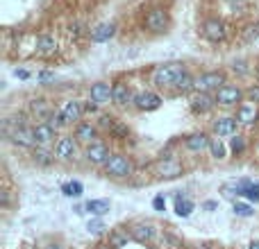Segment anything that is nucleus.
I'll list each match as a JSON object with an SVG mask.
<instances>
[{
  "label": "nucleus",
  "mask_w": 259,
  "mask_h": 249,
  "mask_svg": "<svg viewBox=\"0 0 259 249\" xmlns=\"http://www.w3.org/2000/svg\"><path fill=\"white\" fill-rule=\"evenodd\" d=\"M184 73H187L184 64H180V61H168V64L157 66V68L152 70V84L159 86V89H171V86H175V82H178Z\"/></svg>",
  "instance_id": "nucleus-1"
},
{
  "label": "nucleus",
  "mask_w": 259,
  "mask_h": 249,
  "mask_svg": "<svg viewBox=\"0 0 259 249\" xmlns=\"http://www.w3.org/2000/svg\"><path fill=\"white\" fill-rule=\"evenodd\" d=\"M227 84V77L223 70H207L195 77V91L198 93H216L221 86Z\"/></svg>",
  "instance_id": "nucleus-2"
},
{
  "label": "nucleus",
  "mask_w": 259,
  "mask_h": 249,
  "mask_svg": "<svg viewBox=\"0 0 259 249\" xmlns=\"http://www.w3.org/2000/svg\"><path fill=\"white\" fill-rule=\"evenodd\" d=\"M216 104L221 106H241L246 102V91L237 84H225L214 93Z\"/></svg>",
  "instance_id": "nucleus-3"
},
{
  "label": "nucleus",
  "mask_w": 259,
  "mask_h": 249,
  "mask_svg": "<svg viewBox=\"0 0 259 249\" xmlns=\"http://www.w3.org/2000/svg\"><path fill=\"white\" fill-rule=\"evenodd\" d=\"M103 168H105V175L112 177V179H125V177L132 175V161L125 154H112V159Z\"/></svg>",
  "instance_id": "nucleus-4"
},
{
  "label": "nucleus",
  "mask_w": 259,
  "mask_h": 249,
  "mask_svg": "<svg viewBox=\"0 0 259 249\" xmlns=\"http://www.w3.org/2000/svg\"><path fill=\"white\" fill-rule=\"evenodd\" d=\"M55 159L60 161H70L75 159L77 154V141L75 136H60L57 141H55Z\"/></svg>",
  "instance_id": "nucleus-5"
},
{
  "label": "nucleus",
  "mask_w": 259,
  "mask_h": 249,
  "mask_svg": "<svg viewBox=\"0 0 259 249\" xmlns=\"http://www.w3.org/2000/svg\"><path fill=\"white\" fill-rule=\"evenodd\" d=\"M84 159L89 161L91 165H105L109 159H112V152H109V148L105 143L96 141V143H91V145H86L84 148Z\"/></svg>",
  "instance_id": "nucleus-6"
},
{
  "label": "nucleus",
  "mask_w": 259,
  "mask_h": 249,
  "mask_svg": "<svg viewBox=\"0 0 259 249\" xmlns=\"http://www.w3.org/2000/svg\"><path fill=\"white\" fill-rule=\"evenodd\" d=\"M62 118H64L66 127L68 125H77V122H82V116H84V102L80 100H66L64 106L60 109Z\"/></svg>",
  "instance_id": "nucleus-7"
},
{
  "label": "nucleus",
  "mask_w": 259,
  "mask_h": 249,
  "mask_svg": "<svg viewBox=\"0 0 259 249\" xmlns=\"http://www.w3.org/2000/svg\"><path fill=\"white\" fill-rule=\"evenodd\" d=\"M202 37L211 43H221L223 39L227 37L225 23L218 21V18H207V21L202 23Z\"/></svg>",
  "instance_id": "nucleus-8"
},
{
  "label": "nucleus",
  "mask_w": 259,
  "mask_h": 249,
  "mask_svg": "<svg viewBox=\"0 0 259 249\" xmlns=\"http://www.w3.org/2000/svg\"><path fill=\"white\" fill-rule=\"evenodd\" d=\"M89 100H93L98 106H105L109 102H114V86H109L107 82H96L89 89Z\"/></svg>",
  "instance_id": "nucleus-9"
},
{
  "label": "nucleus",
  "mask_w": 259,
  "mask_h": 249,
  "mask_svg": "<svg viewBox=\"0 0 259 249\" xmlns=\"http://www.w3.org/2000/svg\"><path fill=\"white\" fill-rule=\"evenodd\" d=\"M27 111H30V116H32L34 120L46 122L55 113V109H53V104H50L48 100H43V98H34V100L27 102Z\"/></svg>",
  "instance_id": "nucleus-10"
},
{
  "label": "nucleus",
  "mask_w": 259,
  "mask_h": 249,
  "mask_svg": "<svg viewBox=\"0 0 259 249\" xmlns=\"http://www.w3.org/2000/svg\"><path fill=\"white\" fill-rule=\"evenodd\" d=\"M162 102L164 100L157 96L155 91H141V93L134 96V102H132V104H134L139 111H155V109L162 106Z\"/></svg>",
  "instance_id": "nucleus-11"
},
{
  "label": "nucleus",
  "mask_w": 259,
  "mask_h": 249,
  "mask_svg": "<svg viewBox=\"0 0 259 249\" xmlns=\"http://www.w3.org/2000/svg\"><path fill=\"white\" fill-rule=\"evenodd\" d=\"M73 136H75L77 143H84V145L96 143V138H98V125H96V122H89V120L77 122Z\"/></svg>",
  "instance_id": "nucleus-12"
},
{
  "label": "nucleus",
  "mask_w": 259,
  "mask_h": 249,
  "mask_svg": "<svg viewBox=\"0 0 259 249\" xmlns=\"http://www.w3.org/2000/svg\"><path fill=\"white\" fill-rule=\"evenodd\" d=\"M237 127H239V122H237V118H232V116H218L211 122V129H214V134L218 138L237 136Z\"/></svg>",
  "instance_id": "nucleus-13"
},
{
  "label": "nucleus",
  "mask_w": 259,
  "mask_h": 249,
  "mask_svg": "<svg viewBox=\"0 0 259 249\" xmlns=\"http://www.w3.org/2000/svg\"><path fill=\"white\" fill-rule=\"evenodd\" d=\"M5 138H9L14 145H21V148H37V141H34L32 127H16L11 129L9 134H5Z\"/></svg>",
  "instance_id": "nucleus-14"
},
{
  "label": "nucleus",
  "mask_w": 259,
  "mask_h": 249,
  "mask_svg": "<svg viewBox=\"0 0 259 249\" xmlns=\"http://www.w3.org/2000/svg\"><path fill=\"white\" fill-rule=\"evenodd\" d=\"M146 27L150 30V32L155 34H162L166 32V27H168V16H166V11L164 9H150L148 11V16H146Z\"/></svg>",
  "instance_id": "nucleus-15"
},
{
  "label": "nucleus",
  "mask_w": 259,
  "mask_h": 249,
  "mask_svg": "<svg viewBox=\"0 0 259 249\" xmlns=\"http://www.w3.org/2000/svg\"><path fill=\"white\" fill-rule=\"evenodd\" d=\"M130 233H132V240H134V243L146 245V243H152V240H155L157 229H155V224H150V222H139L130 229Z\"/></svg>",
  "instance_id": "nucleus-16"
},
{
  "label": "nucleus",
  "mask_w": 259,
  "mask_h": 249,
  "mask_svg": "<svg viewBox=\"0 0 259 249\" xmlns=\"http://www.w3.org/2000/svg\"><path fill=\"white\" fill-rule=\"evenodd\" d=\"M191 111L194 113H209L211 109L216 106V98L211 93H198L195 91L194 96H191Z\"/></svg>",
  "instance_id": "nucleus-17"
},
{
  "label": "nucleus",
  "mask_w": 259,
  "mask_h": 249,
  "mask_svg": "<svg viewBox=\"0 0 259 249\" xmlns=\"http://www.w3.org/2000/svg\"><path fill=\"white\" fill-rule=\"evenodd\" d=\"M34 50H37L39 57H53L57 52V41H55L53 34H39L37 41H34Z\"/></svg>",
  "instance_id": "nucleus-18"
},
{
  "label": "nucleus",
  "mask_w": 259,
  "mask_h": 249,
  "mask_svg": "<svg viewBox=\"0 0 259 249\" xmlns=\"http://www.w3.org/2000/svg\"><path fill=\"white\" fill-rule=\"evenodd\" d=\"M32 134H34L37 145H50L55 138H57V132L50 127L48 122H37V125H32Z\"/></svg>",
  "instance_id": "nucleus-19"
},
{
  "label": "nucleus",
  "mask_w": 259,
  "mask_h": 249,
  "mask_svg": "<svg viewBox=\"0 0 259 249\" xmlns=\"http://www.w3.org/2000/svg\"><path fill=\"white\" fill-rule=\"evenodd\" d=\"M237 122L239 125H246V127H250V125H255L259 118V111H257V104H248V102H243L241 106H237Z\"/></svg>",
  "instance_id": "nucleus-20"
},
{
  "label": "nucleus",
  "mask_w": 259,
  "mask_h": 249,
  "mask_svg": "<svg viewBox=\"0 0 259 249\" xmlns=\"http://www.w3.org/2000/svg\"><path fill=\"white\" fill-rule=\"evenodd\" d=\"M209 143L211 138L207 136L205 132H198V134H191V136H187V141H184V145H187V149L189 152H205V149H209Z\"/></svg>",
  "instance_id": "nucleus-21"
},
{
  "label": "nucleus",
  "mask_w": 259,
  "mask_h": 249,
  "mask_svg": "<svg viewBox=\"0 0 259 249\" xmlns=\"http://www.w3.org/2000/svg\"><path fill=\"white\" fill-rule=\"evenodd\" d=\"M112 86H114V102H112V104L128 106V104H132V102H134V96H132V91H130L128 84H123V82H116V84H112Z\"/></svg>",
  "instance_id": "nucleus-22"
},
{
  "label": "nucleus",
  "mask_w": 259,
  "mask_h": 249,
  "mask_svg": "<svg viewBox=\"0 0 259 249\" xmlns=\"http://www.w3.org/2000/svg\"><path fill=\"white\" fill-rule=\"evenodd\" d=\"M116 34V25L114 23H100L96 30H91V41L93 43H105Z\"/></svg>",
  "instance_id": "nucleus-23"
},
{
  "label": "nucleus",
  "mask_w": 259,
  "mask_h": 249,
  "mask_svg": "<svg viewBox=\"0 0 259 249\" xmlns=\"http://www.w3.org/2000/svg\"><path fill=\"white\" fill-rule=\"evenodd\" d=\"M194 208H195V204L184 195V193H178V195H175V215L178 217H189L191 213H194Z\"/></svg>",
  "instance_id": "nucleus-24"
},
{
  "label": "nucleus",
  "mask_w": 259,
  "mask_h": 249,
  "mask_svg": "<svg viewBox=\"0 0 259 249\" xmlns=\"http://www.w3.org/2000/svg\"><path fill=\"white\" fill-rule=\"evenodd\" d=\"M159 175L166 177V179H171V177H178V175H182V165H180L175 159L166 156V159L159 161Z\"/></svg>",
  "instance_id": "nucleus-25"
},
{
  "label": "nucleus",
  "mask_w": 259,
  "mask_h": 249,
  "mask_svg": "<svg viewBox=\"0 0 259 249\" xmlns=\"http://www.w3.org/2000/svg\"><path fill=\"white\" fill-rule=\"evenodd\" d=\"M130 240H132V233L130 231H125V229H114V231L109 233L107 245L114 249H121V247H128Z\"/></svg>",
  "instance_id": "nucleus-26"
},
{
  "label": "nucleus",
  "mask_w": 259,
  "mask_h": 249,
  "mask_svg": "<svg viewBox=\"0 0 259 249\" xmlns=\"http://www.w3.org/2000/svg\"><path fill=\"white\" fill-rule=\"evenodd\" d=\"M32 159H34V163L37 165H53V161H55V152H50L46 145H37L34 148V152H32Z\"/></svg>",
  "instance_id": "nucleus-27"
},
{
  "label": "nucleus",
  "mask_w": 259,
  "mask_h": 249,
  "mask_svg": "<svg viewBox=\"0 0 259 249\" xmlns=\"http://www.w3.org/2000/svg\"><path fill=\"white\" fill-rule=\"evenodd\" d=\"M84 211L91 213L93 217H103L109 211V199H89L84 204Z\"/></svg>",
  "instance_id": "nucleus-28"
},
{
  "label": "nucleus",
  "mask_w": 259,
  "mask_h": 249,
  "mask_svg": "<svg viewBox=\"0 0 259 249\" xmlns=\"http://www.w3.org/2000/svg\"><path fill=\"white\" fill-rule=\"evenodd\" d=\"M173 89L178 91V93H189V91H195V77L189 73V70H187V73H184L182 77L175 82V86H173Z\"/></svg>",
  "instance_id": "nucleus-29"
},
{
  "label": "nucleus",
  "mask_w": 259,
  "mask_h": 249,
  "mask_svg": "<svg viewBox=\"0 0 259 249\" xmlns=\"http://www.w3.org/2000/svg\"><path fill=\"white\" fill-rule=\"evenodd\" d=\"M209 154H211V159H216V161H223L227 156V148H225V143H223L221 138L216 136V138H211V143H209Z\"/></svg>",
  "instance_id": "nucleus-30"
},
{
  "label": "nucleus",
  "mask_w": 259,
  "mask_h": 249,
  "mask_svg": "<svg viewBox=\"0 0 259 249\" xmlns=\"http://www.w3.org/2000/svg\"><path fill=\"white\" fill-rule=\"evenodd\" d=\"M223 197H225V199H232V201H239V197H243L241 184H239V181L225 184V186H223Z\"/></svg>",
  "instance_id": "nucleus-31"
},
{
  "label": "nucleus",
  "mask_w": 259,
  "mask_h": 249,
  "mask_svg": "<svg viewBox=\"0 0 259 249\" xmlns=\"http://www.w3.org/2000/svg\"><path fill=\"white\" fill-rule=\"evenodd\" d=\"M62 193H64L66 197H82V193H84V186H82L80 181H68V184L62 186Z\"/></svg>",
  "instance_id": "nucleus-32"
},
{
  "label": "nucleus",
  "mask_w": 259,
  "mask_h": 249,
  "mask_svg": "<svg viewBox=\"0 0 259 249\" xmlns=\"http://www.w3.org/2000/svg\"><path fill=\"white\" fill-rule=\"evenodd\" d=\"M232 208H234V215H239V217H250L255 213V208H253L250 201H234Z\"/></svg>",
  "instance_id": "nucleus-33"
},
{
  "label": "nucleus",
  "mask_w": 259,
  "mask_h": 249,
  "mask_svg": "<svg viewBox=\"0 0 259 249\" xmlns=\"http://www.w3.org/2000/svg\"><path fill=\"white\" fill-rule=\"evenodd\" d=\"M230 68H232V73L237 75V77H248V75L253 73V68H250V66H248V61H243V59L234 61V64L230 66Z\"/></svg>",
  "instance_id": "nucleus-34"
},
{
  "label": "nucleus",
  "mask_w": 259,
  "mask_h": 249,
  "mask_svg": "<svg viewBox=\"0 0 259 249\" xmlns=\"http://www.w3.org/2000/svg\"><path fill=\"white\" fill-rule=\"evenodd\" d=\"M230 149H232L234 156H239V154H243V149H246V138L243 136H232V141H230Z\"/></svg>",
  "instance_id": "nucleus-35"
},
{
  "label": "nucleus",
  "mask_w": 259,
  "mask_h": 249,
  "mask_svg": "<svg viewBox=\"0 0 259 249\" xmlns=\"http://www.w3.org/2000/svg\"><path fill=\"white\" fill-rule=\"evenodd\" d=\"M86 231L93 233V236H98V233L105 231V222L100 220V217H93V220H89V222H86Z\"/></svg>",
  "instance_id": "nucleus-36"
},
{
  "label": "nucleus",
  "mask_w": 259,
  "mask_h": 249,
  "mask_svg": "<svg viewBox=\"0 0 259 249\" xmlns=\"http://www.w3.org/2000/svg\"><path fill=\"white\" fill-rule=\"evenodd\" d=\"M109 134H112L114 138H128L130 136V127L128 125H123V122H116V125L109 129Z\"/></svg>",
  "instance_id": "nucleus-37"
},
{
  "label": "nucleus",
  "mask_w": 259,
  "mask_h": 249,
  "mask_svg": "<svg viewBox=\"0 0 259 249\" xmlns=\"http://www.w3.org/2000/svg\"><path fill=\"white\" fill-rule=\"evenodd\" d=\"M246 102L248 104H259V84H253L246 89Z\"/></svg>",
  "instance_id": "nucleus-38"
},
{
  "label": "nucleus",
  "mask_w": 259,
  "mask_h": 249,
  "mask_svg": "<svg viewBox=\"0 0 259 249\" xmlns=\"http://www.w3.org/2000/svg\"><path fill=\"white\" fill-rule=\"evenodd\" d=\"M46 122H48V125L55 129V132H60L62 127H66V122H64V118H62V113H60V111H55L53 116H50Z\"/></svg>",
  "instance_id": "nucleus-39"
},
{
  "label": "nucleus",
  "mask_w": 259,
  "mask_h": 249,
  "mask_svg": "<svg viewBox=\"0 0 259 249\" xmlns=\"http://www.w3.org/2000/svg\"><path fill=\"white\" fill-rule=\"evenodd\" d=\"M246 199H248L250 204H259V184H250L248 188H246Z\"/></svg>",
  "instance_id": "nucleus-40"
},
{
  "label": "nucleus",
  "mask_w": 259,
  "mask_h": 249,
  "mask_svg": "<svg viewBox=\"0 0 259 249\" xmlns=\"http://www.w3.org/2000/svg\"><path fill=\"white\" fill-rule=\"evenodd\" d=\"M227 5H230V9H232L234 14H243L246 7H248V0H227Z\"/></svg>",
  "instance_id": "nucleus-41"
},
{
  "label": "nucleus",
  "mask_w": 259,
  "mask_h": 249,
  "mask_svg": "<svg viewBox=\"0 0 259 249\" xmlns=\"http://www.w3.org/2000/svg\"><path fill=\"white\" fill-rule=\"evenodd\" d=\"M162 247H171V249H178L182 247V243H180L175 236H171V233H164V238H162Z\"/></svg>",
  "instance_id": "nucleus-42"
},
{
  "label": "nucleus",
  "mask_w": 259,
  "mask_h": 249,
  "mask_svg": "<svg viewBox=\"0 0 259 249\" xmlns=\"http://www.w3.org/2000/svg\"><path fill=\"white\" fill-rule=\"evenodd\" d=\"M114 125H116V120H114L112 116H100V120H98V129L103 127V129H107V132H109Z\"/></svg>",
  "instance_id": "nucleus-43"
},
{
  "label": "nucleus",
  "mask_w": 259,
  "mask_h": 249,
  "mask_svg": "<svg viewBox=\"0 0 259 249\" xmlns=\"http://www.w3.org/2000/svg\"><path fill=\"white\" fill-rule=\"evenodd\" d=\"M152 208H155V211H166V197L157 195L155 199H152Z\"/></svg>",
  "instance_id": "nucleus-44"
},
{
  "label": "nucleus",
  "mask_w": 259,
  "mask_h": 249,
  "mask_svg": "<svg viewBox=\"0 0 259 249\" xmlns=\"http://www.w3.org/2000/svg\"><path fill=\"white\" fill-rule=\"evenodd\" d=\"M37 80L41 82V84H48V82H55V73H50V70H41V73L37 75Z\"/></svg>",
  "instance_id": "nucleus-45"
},
{
  "label": "nucleus",
  "mask_w": 259,
  "mask_h": 249,
  "mask_svg": "<svg viewBox=\"0 0 259 249\" xmlns=\"http://www.w3.org/2000/svg\"><path fill=\"white\" fill-rule=\"evenodd\" d=\"M98 111V104L93 100H86L84 102V113H96Z\"/></svg>",
  "instance_id": "nucleus-46"
},
{
  "label": "nucleus",
  "mask_w": 259,
  "mask_h": 249,
  "mask_svg": "<svg viewBox=\"0 0 259 249\" xmlns=\"http://www.w3.org/2000/svg\"><path fill=\"white\" fill-rule=\"evenodd\" d=\"M257 37H259L257 27H248V32H246V39H248V41H253V39H257Z\"/></svg>",
  "instance_id": "nucleus-47"
},
{
  "label": "nucleus",
  "mask_w": 259,
  "mask_h": 249,
  "mask_svg": "<svg viewBox=\"0 0 259 249\" xmlns=\"http://www.w3.org/2000/svg\"><path fill=\"white\" fill-rule=\"evenodd\" d=\"M14 75H16L18 80H27V77H30V73H27L25 68H16V70H14Z\"/></svg>",
  "instance_id": "nucleus-48"
},
{
  "label": "nucleus",
  "mask_w": 259,
  "mask_h": 249,
  "mask_svg": "<svg viewBox=\"0 0 259 249\" xmlns=\"http://www.w3.org/2000/svg\"><path fill=\"white\" fill-rule=\"evenodd\" d=\"M202 208H205V211H216V208H218V204H216V201H205V204H202Z\"/></svg>",
  "instance_id": "nucleus-49"
},
{
  "label": "nucleus",
  "mask_w": 259,
  "mask_h": 249,
  "mask_svg": "<svg viewBox=\"0 0 259 249\" xmlns=\"http://www.w3.org/2000/svg\"><path fill=\"white\" fill-rule=\"evenodd\" d=\"M41 249H64V247H62L60 243H48V245H43Z\"/></svg>",
  "instance_id": "nucleus-50"
},
{
  "label": "nucleus",
  "mask_w": 259,
  "mask_h": 249,
  "mask_svg": "<svg viewBox=\"0 0 259 249\" xmlns=\"http://www.w3.org/2000/svg\"><path fill=\"white\" fill-rule=\"evenodd\" d=\"M248 249H259V243H250V247Z\"/></svg>",
  "instance_id": "nucleus-51"
},
{
  "label": "nucleus",
  "mask_w": 259,
  "mask_h": 249,
  "mask_svg": "<svg viewBox=\"0 0 259 249\" xmlns=\"http://www.w3.org/2000/svg\"><path fill=\"white\" fill-rule=\"evenodd\" d=\"M198 249H209V247H205V245H202V247H198Z\"/></svg>",
  "instance_id": "nucleus-52"
},
{
  "label": "nucleus",
  "mask_w": 259,
  "mask_h": 249,
  "mask_svg": "<svg viewBox=\"0 0 259 249\" xmlns=\"http://www.w3.org/2000/svg\"><path fill=\"white\" fill-rule=\"evenodd\" d=\"M257 154H259V145H257Z\"/></svg>",
  "instance_id": "nucleus-53"
},
{
  "label": "nucleus",
  "mask_w": 259,
  "mask_h": 249,
  "mask_svg": "<svg viewBox=\"0 0 259 249\" xmlns=\"http://www.w3.org/2000/svg\"><path fill=\"white\" fill-rule=\"evenodd\" d=\"M257 75H259V66H257Z\"/></svg>",
  "instance_id": "nucleus-54"
}]
</instances>
